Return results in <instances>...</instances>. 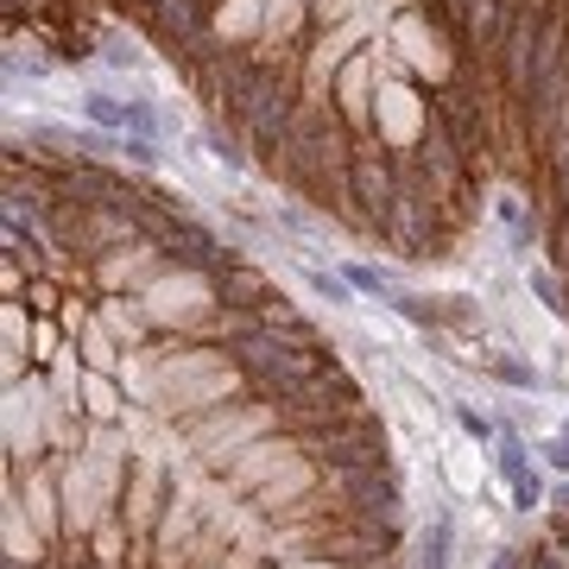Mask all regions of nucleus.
Masks as SVG:
<instances>
[{
	"instance_id": "nucleus-13",
	"label": "nucleus",
	"mask_w": 569,
	"mask_h": 569,
	"mask_svg": "<svg viewBox=\"0 0 569 569\" xmlns=\"http://www.w3.org/2000/svg\"><path fill=\"white\" fill-rule=\"evenodd\" d=\"M456 569H462V563H456Z\"/></svg>"
},
{
	"instance_id": "nucleus-1",
	"label": "nucleus",
	"mask_w": 569,
	"mask_h": 569,
	"mask_svg": "<svg viewBox=\"0 0 569 569\" xmlns=\"http://www.w3.org/2000/svg\"><path fill=\"white\" fill-rule=\"evenodd\" d=\"M493 456V481L507 488V500L519 512H538V507H550V488H545V475H538V449L526 443V430H500V443L488 449Z\"/></svg>"
},
{
	"instance_id": "nucleus-5",
	"label": "nucleus",
	"mask_w": 569,
	"mask_h": 569,
	"mask_svg": "<svg viewBox=\"0 0 569 569\" xmlns=\"http://www.w3.org/2000/svg\"><path fill=\"white\" fill-rule=\"evenodd\" d=\"M77 108H82V121L102 127V133H127V127H133V102L108 96V89H89V96H82Z\"/></svg>"
},
{
	"instance_id": "nucleus-11",
	"label": "nucleus",
	"mask_w": 569,
	"mask_h": 569,
	"mask_svg": "<svg viewBox=\"0 0 569 569\" xmlns=\"http://www.w3.org/2000/svg\"><path fill=\"white\" fill-rule=\"evenodd\" d=\"M108 323L121 329V336H140V310L127 305V298H108Z\"/></svg>"
},
{
	"instance_id": "nucleus-9",
	"label": "nucleus",
	"mask_w": 569,
	"mask_h": 569,
	"mask_svg": "<svg viewBox=\"0 0 569 569\" xmlns=\"http://www.w3.org/2000/svg\"><path fill=\"white\" fill-rule=\"evenodd\" d=\"M538 462L550 468V475H569V418L557 430H550L545 443H538Z\"/></svg>"
},
{
	"instance_id": "nucleus-2",
	"label": "nucleus",
	"mask_w": 569,
	"mask_h": 569,
	"mask_svg": "<svg viewBox=\"0 0 569 569\" xmlns=\"http://www.w3.org/2000/svg\"><path fill=\"white\" fill-rule=\"evenodd\" d=\"M475 373H488V380H500V387L512 392H545V367L531 361V355H519V348H493V342H475V355H462Z\"/></svg>"
},
{
	"instance_id": "nucleus-8",
	"label": "nucleus",
	"mask_w": 569,
	"mask_h": 569,
	"mask_svg": "<svg viewBox=\"0 0 569 569\" xmlns=\"http://www.w3.org/2000/svg\"><path fill=\"white\" fill-rule=\"evenodd\" d=\"M526 284H531V298L550 310V317H569L563 305V284H557V272H545V266H526Z\"/></svg>"
},
{
	"instance_id": "nucleus-7",
	"label": "nucleus",
	"mask_w": 569,
	"mask_h": 569,
	"mask_svg": "<svg viewBox=\"0 0 569 569\" xmlns=\"http://www.w3.org/2000/svg\"><path fill=\"white\" fill-rule=\"evenodd\" d=\"M449 411H456V425H462V437H468V443H481V449H493V443H500V425H493V411H475L468 399H456Z\"/></svg>"
},
{
	"instance_id": "nucleus-12",
	"label": "nucleus",
	"mask_w": 569,
	"mask_h": 569,
	"mask_svg": "<svg viewBox=\"0 0 569 569\" xmlns=\"http://www.w3.org/2000/svg\"><path fill=\"white\" fill-rule=\"evenodd\" d=\"M89 399H96V418H114V392L108 387H89Z\"/></svg>"
},
{
	"instance_id": "nucleus-3",
	"label": "nucleus",
	"mask_w": 569,
	"mask_h": 569,
	"mask_svg": "<svg viewBox=\"0 0 569 569\" xmlns=\"http://www.w3.org/2000/svg\"><path fill=\"white\" fill-rule=\"evenodd\" d=\"M456 545H462V526H456V512L437 500L430 526L418 531V569H456Z\"/></svg>"
},
{
	"instance_id": "nucleus-4",
	"label": "nucleus",
	"mask_w": 569,
	"mask_h": 569,
	"mask_svg": "<svg viewBox=\"0 0 569 569\" xmlns=\"http://www.w3.org/2000/svg\"><path fill=\"white\" fill-rule=\"evenodd\" d=\"M260 425H266V406L260 411H253V406H247V411H222L209 430H197V449H228V456H234V443H241L247 430H260Z\"/></svg>"
},
{
	"instance_id": "nucleus-10",
	"label": "nucleus",
	"mask_w": 569,
	"mask_h": 569,
	"mask_svg": "<svg viewBox=\"0 0 569 569\" xmlns=\"http://www.w3.org/2000/svg\"><path fill=\"white\" fill-rule=\"evenodd\" d=\"M102 58L114 63V70H140V63H146L140 51H133V44L121 39V32H108V39H102Z\"/></svg>"
},
{
	"instance_id": "nucleus-6",
	"label": "nucleus",
	"mask_w": 569,
	"mask_h": 569,
	"mask_svg": "<svg viewBox=\"0 0 569 569\" xmlns=\"http://www.w3.org/2000/svg\"><path fill=\"white\" fill-rule=\"evenodd\" d=\"M493 222L512 234V253H526V260H531V241H538V216H531V203L500 197V203H493Z\"/></svg>"
}]
</instances>
